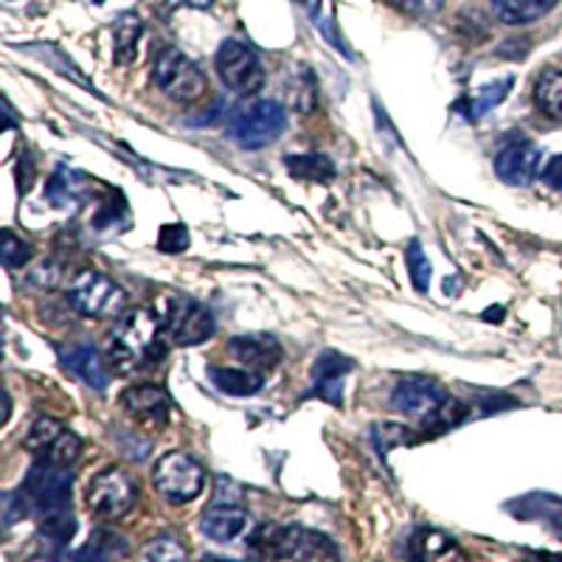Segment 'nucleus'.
<instances>
[{"label":"nucleus","instance_id":"6","mask_svg":"<svg viewBox=\"0 0 562 562\" xmlns=\"http://www.w3.org/2000/svg\"><path fill=\"white\" fill-rule=\"evenodd\" d=\"M85 498H88V506L93 515H99L104 520H119L135 506L138 484H135L133 475L127 470H122V467H104L102 473L90 479Z\"/></svg>","mask_w":562,"mask_h":562},{"label":"nucleus","instance_id":"35","mask_svg":"<svg viewBox=\"0 0 562 562\" xmlns=\"http://www.w3.org/2000/svg\"><path fill=\"white\" fill-rule=\"evenodd\" d=\"M524 562H562V554H551V551H535L526 557Z\"/></svg>","mask_w":562,"mask_h":562},{"label":"nucleus","instance_id":"31","mask_svg":"<svg viewBox=\"0 0 562 562\" xmlns=\"http://www.w3.org/2000/svg\"><path fill=\"white\" fill-rule=\"evenodd\" d=\"M186 248H189V231H186V225L172 223L160 228L158 250H164V254H180Z\"/></svg>","mask_w":562,"mask_h":562},{"label":"nucleus","instance_id":"14","mask_svg":"<svg viewBox=\"0 0 562 562\" xmlns=\"http://www.w3.org/2000/svg\"><path fill=\"white\" fill-rule=\"evenodd\" d=\"M228 351L245 369L256 371H273L281 363V346L273 335L254 333V335H239V338L228 340Z\"/></svg>","mask_w":562,"mask_h":562},{"label":"nucleus","instance_id":"15","mask_svg":"<svg viewBox=\"0 0 562 562\" xmlns=\"http://www.w3.org/2000/svg\"><path fill=\"white\" fill-rule=\"evenodd\" d=\"M355 369L349 358H344L340 351H321V358L313 366V394L326 400V403L340 405V394H344V378Z\"/></svg>","mask_w":562,"mask_h":562},{"label":"nucleus","instance_id":"4","mask_svg":"<svg viewBox=\"0 0 562 562\" xmlns=\"http://www.w3.org/2000/svg\"><path fill=\"white\" fill-rule=\"evenodd\" d=\"M155 88L172 102H198L205 93V74L194 59L178 48H164L153 63Z\"/></svg>","mask_w":562,"mask_h":562},{"label":"nucleus","instance_id":"8","mask_svg":"<svg viewBox=\"0 0 562 562\" xmlns=\"http://www.w3.org/2000/svg\"><path fill=\"white\" fill-rule=\"evenodd\" d=\"M153 484L169 504H189L203 492L205 473L192 456L172 450V453L160 456L155 464Z\"/></svg>","mask_w":562,"mask_h":562},{"label":"nucleus","instance_id":"30","mask_svg":"<svg viewBox=\"0 0 562 562\" xmlns=\"http://www.w3.org/2000/svg\"><path fill=\"white\" fill-rule=\"evenodd\" d=\"M405 262H408V273H411V281L416 284V290L425 293L430 281V262H428V256H425V250H422L419 239H411L408 250H405Z\"/></svg>","mask_w":562,"mask_h":562},{"label":"nucleus","instance_id":"10","mask_svg":"<svg viewBox=\"0 0 562 562\" xmlns=\"http://www.w3.org/2000/svg\"><path fill=\"white\" fill-rule=\"evenodd\" d=\"M26 450L37 459L70 467L82 453V441L77 434H70L63 422L52 419V416H40L26 434Z\"/></svg>","mask_w":562,"mask_h":562},{"label":"nucleus","instance_id":"9","mask_svg":"<svg viewBox=\"0 0 562 562\" xmlns=\"http://www.w3.org/2000/svg\"><path fill=\"white\" fill-rule=\"evenodd\" d=\"M448 400V391L441 389L436 380L422 378V374H408V378L396 380L394 391H391V408L396 414L425 422V425L445 408Z\"/></svg>","mask_w":562,"mask_h":562},{"label":"nucleus","instance_id":"1","mask_svg":"<svg viewBox=\"0 0 562 562\" xmlns=\"http://www.w3.org/2000/svg\"><path fill=\"white\" fill-rule=\"evenodd\" d=\"M164 321L149 310H127L115 321L113 333L108 335V358L122 374H135L140 369L160 363L167 349L160 344Z\"/></svg>","mask_w":562,"mask_h":562},{"label":"nucleus","instance_id":"28","mask_svg":"<svg viewBox=\"0 0 562 562\" xmlns=\"http://www.w3.org/2000/svg\"><path fill=\"white\" fill-rule=\"evenodd\" d=\"M0 256H3V265H7L9 270H18V268H23V265L32 262L34 248L26 243V239H20L18 234H12V231H3Z\"/></svg>","mask_w":562,"mask_h":562},{"label":"nucleus","instance_id":"37","mask_svg":"<svg viewBox=\"0 0 562 562\" xmlns=\"http://www.w3.org/2000/svg\"><path fill=\"white\" fill-rule=\"evenodd\" d=\"M205 562H237V560H220V557H209Z\"/></svg>","mask_w":562,"mask_h":562},{"label":"nucleus","instance_id":"18","mask_svg":"<svg viewBox=\"0 0 562 562\" xmlns=\"http://www.w3.org/2000/svg\"><path fill=\"white\" fill-rule=\"evenodd\" d=\"M411 560L414 562H467L464 549L453 537L436 529L416 531L411 540Z\"/></svg>","mask_w":562,"mask_h":562},{"label":"nucleus","instance_id":"11","mask_svg":"<svg viewBox=\"0 0 562 562\" xmlns=\"http://www.w3.org/2000/svg\"><path fill=\"white\" fill-rule=\"evenodd\" d=\"M164 329L178 346H198L209 340L217 329L214 315L192 299H172L169 307L164 310Z\"/></svg>","mask_w":562,"mask_h":562},{"label":"nucleus","instance_id":"19","mask_svg":"<svg viewBox=\"0 0 562 562\" xmlns=\"http://www.w3.org/2000/svg\"><path fill=\"white\" fill-rule=\"evenodd\" d=\"M560 0H492V14L506 26H529L546 18Z\"/></svg>","mask_w":562,"mask_h":562},{"label":"nucleus","instance_id":"32","mask_svg":"<svg viewBox=\"0 0 562 562\" xmlns=\"http://www.w3.org/2000/svg\"><path fill=\"white\" fill-rule=\"evenodd\" d=\"M391 3L411 18H434L445 7V0H391Z\"/></svg>","mask_w":562,"mask_h":562},{"label":"nucleus","instance_id":"17","mask_svg":"<svg viewBox=\"0 0 562 562\" xmlns=\"http://www.w3.org/2000/svg\"><path fill=\"white\" fill-rule=\"evenodd\" d=\"M63 366L70 371V374H74V378H79L85 385H90V389L104 391L110 385L108 366H104L102 355H99L93 346L79 344V346H70V349H65Z\"/></svg>","mask_w":562,"mask_h":562},{"label":"nucleus","instance_id":"34","mask_svg":"<svg viewBox=\"0 0 562 562\" xmlns=\"http://www.w3.org/2000/svg\"><path fill=\"white\" fill-rule=\"evenodd\" d=\"M172 9H211L214 0H167Z\"/></svg>","mask_w":562,"mask_h":562},{"label":"nucleus","instance_id":"13","mask_svg":"<svg viewBox=\"0 0 562 562\" xmlns=\"http://www.w3.org/2000/svg\"><path fill=\"white\" fill-rule=\"evenodd\" d=\"M122 405L133 419L144 422L149 428H164L169 419V396L160 385L138 383L122 394Z\"/></svg>","mask_w":562,"mask_h":562},{"label":"nucleus","instance_id":"12","mask_svg":"<svg viewBox=\"0 0 562 562\" xmlns=\"http://www.w3.org/2000/svg\"><path fill=\"white\" fill-rule=\"evenodd\" d=\"M540 164H543V149L529 140H518L495 155V175L506 186H529L540 175Z\"/></svg>","mask_w":562,"mask_h":562},{"label":"nucleus","instance_id":"25","mask_svg":"<svg viewBox=\"0 0 562 562\" xmlns=\"http://www.w3.org/2000/svg\"><path fill=\"white\" fill-rule=\"evenodd\" d=\"M512 82H515V79L504 77V79H498V82H490V85H484V88L475 90V97L470 99V113H467V115H470L473 122L484 119L490 110H495L501 102H504L506 97H509Z\"/></svg>","mask_w":562,"mask_h":562},{"label":"nucleus","instance_id":"38","mask_svg":"<svg viewBox=\"0 0 562 562\" xmlns=\"http://www.w3.org/2000/svg\"><path fill=\"white\" fill-rule=\"evenodd\" d=\"M93 3H104V0H93Z\"/></svg>","mask_w":562,"mask_h":562},{"label":"nucleus","instance_id":"29","mask_svg":"<svg viewBox=\"0 0 562 562\" xmlns=\"http://www.w3.org/2000/svg\"><path fill=\"white\" fill-rule=\"evenodd\" d=\"M77 183H79L77 172H70V169L59 167L57 172H54V178L48 180V189H45V194H48V200H52L54 205H68L70 200L77 198Z\"/></svg>","mask_w":562,"mask_h":562},{"label":"nucleus","instance_id":"20","mask_svg":"<svg viewBox=\"0 0 562 562\" xmlns=\"http://www.w3.org/2000/svg\"><path fill=\"white\" fill-rule=\"evenodd\" d=\"M211 383L217 385L228 396H250L262 391V374H254L250 369H225V366H211L209 369Z\"/></svg>","mask_w":562,"mask_h":562},{"label":"nucleus","instance_id":"36","mask_svg":"<svg viewBox=\"0 0 562 562\" xmlns=\"http://www.w3.org/2000/svg\"><path fill=\"white\" fill-rule=\"evenodd\" d=\"M484 318H486V321H501V318H504V310H495V313H486Z\"/></svg>","mask_w":562,"mask_h":562},{"label":"nucleus","instance_id":"22","mask_svg":"<svg viewBox=\"0 0 562 562\" xmlns=\"http://www.w3.org/2000/svg\"><path fill=\"white\" fill-rule=\"evenodd\" d=\"M284 167L290 169L293 178L301 180H315V183H329L335 178V164L326 155L321 153H301V155H288L284 158Z\"/></svg>","mask_w":562,"mask_h":562},{"label":"nucleus","instance_id":"21","mask_svg":"<svg viewBox=\"0 0 562 562\" xmlns=\"http://www.w3.org/2000/svg\"><path fill=\"white\" fill-rule=\"evenodd\" d=\"M124 551H127L124 537L113 535V531L108 529H99L82 549L74 551L65 562H113L115 557H122Z\"/></svg>","mask_w":562,"mask_h":562},{"label":"nucleus","instance_id":"24","mask_svg":"<svg viewBox=\"0 0 562 562\" xmlns=\"http://www.w3.org/2000/svg\"><path fill=\"white\" fill-rule=\"evenodd\" d=\"M138 37H140V20L135 14H122L113 26V48L115 59L122 65H130L138 54Z\"/></svg>","mask_w":562,"mask_h":562},{"label":"nucleus","instance_id":"23","mask_svg":"<svg viewBox=\"0 0 562 562\" xmlns=\"http://www.w3.org/2000/svg\"><path fill=\"white\" fill-rule=\"evenodd\" d=\"M537 110L554 122H562V70H543L535 85Z\"/></svg>","mask_w":562,"mask_h":562},{"label":"nucleus","instance_id":"3","mask_svg":"<svg viewBox=\"0 0 562 562\" xmlns=\"http://www.w3.org/2000/svg\"><path fill=\"white\" fill-rule=\"evenodd\" d=\"M70 484H74V473H70L68 467L37 459V464L29 470L20 492L26 495L29 506H32V512H37L40 520H45L57 518V515H68Z\"/></svg>","mask_w":562,"mask_h":562},{"label":"nucleus","instance_id":"26","mask_svg":"<svg viewBox=\"0 0 562 562\" xmlns=\"http://www.w3.org/2000/svg\"><path fill=\"white\" fill-rule=\"evenodd\" d=\"M186 549L178 537L172 535H160L155 540H149L144 549L138 551L135 562H183Z\"/></svg>","mask_w":562,"mask_h":562},{"label":"nucleus","instance_id":"16","mask_svg":"<svg viewBox=\"0 0 562 562\" xmlns=\"http://www.w3.org/2000/svg\"><path fill=\"white\" fill-rule=\"evenodd\" d=\"M250 529V515L243 506H211L200 518V531L214 543H234Z\"/></svg>","mask_w":562,"mask_h":562},{"label":"nucleus","instance_id":"33","mask_svg":"<svg viewBox=\"0 0 562 562\" xmlns=\"http://www.w3.org/2000/svg\"><path fill=\"white\" fill-rule=\"evenodd\" d=\"M543 180H546V186H551V189H560L562 192V155L551 158L549 167L543 169Z\"/></svg>","mask_w":562,"mask_h":562},{"label":"nucleus","instance_id":"2","mask_svg":"<svg viewBox=\"0 0 562 562\" xmlns=\"http://www.w3.org/2000/svg\"><path fill=\"white\" fill-rule=\"evenodd\" d=\"M284 130H288V110L270 99H250L239 104L228 119V135L250 153L276 144Z\"/></svg>","mask_w":562,"mask_h":562},{"label":"nucleus","instance_id":"27","mask_svg":"<svg viewBox=\"0 0 562 562\" xmlns=\"http://www.w3.org/2000/svg\"><path fill=\"white\" fill-rule=\"evenodd\" d=\"M65 546L68 543L59 540V537L37 531V537H34L32 543L26 546V551H23V562H59Z\"/></svg>","mask_w":562,"mask_h":562},{"label":"nucleus","instance_id":"7","mask_svg":"<svg viewBox=\"0 0 562 562\" xmlns=\"http://www.w3.org/2000/svg\"><path fill=\"white\" fill-rule=\"evenodd\" d=\"M214 65H217L220 79H223V85L231 93L254 97V93L262 90L265 65L250 45L239 43V40H225L220 45L217 57H214Z\"/></svg>","mask_w":562,"mask_h":562},{"label":"nucleus","instance_id":"5","mask_svg":"<svg viewBox=\"0 0 562 562\" xmlns=\"http://www.w3.org/2000/svg\"><path fill=\"white\" fill-rule=\"evenodd\" d=\"M68 299L70 307L88 318H122L127 307V293L97 270H85L70 281Z\"/></svg>","mask_w":562,"mask_h":562}]
</instances>
